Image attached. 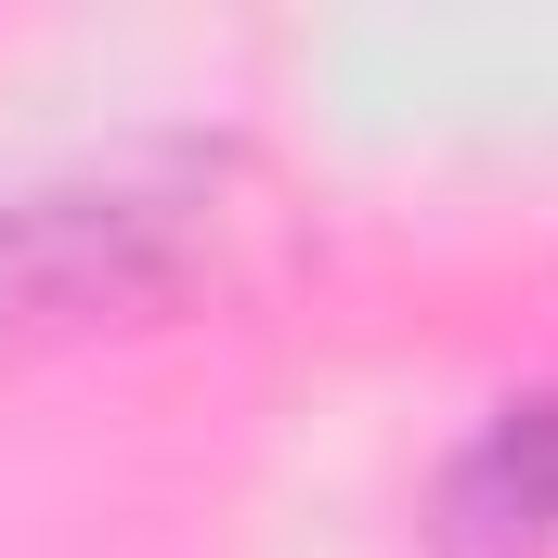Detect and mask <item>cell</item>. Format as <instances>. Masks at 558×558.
<instances>
[{"label": "cell", "mask_w": 558, "mask_h": 558, "mask_svg": "<svg viewBox=\"0 0 558 558\" xmlns=\"http://www.w3.org/2000/svg\"><path fill=\"white\" fill-rule=\"evenodd\" d=\"M441 546L454 558H558V403H520L507 428L468 441V468L441 494Z\"/></svg>", "instance_id": "obj_1"}]
</instances>
